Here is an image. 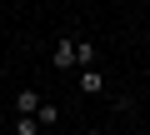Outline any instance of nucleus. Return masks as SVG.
<instances>
[{"label": "nucleus", "mask_w": 150, "mask_h": 135, "mask_svg": "<svg viewBox=\"0 0 150 135\" xmlns=\"http://www.w3.org/2000/svg\"><path fill=\"white\" fill-rule=\"evenodd\" d=\"M55 120H60V105L40 100V110H35V125H55Z\"/></svg>", "instance_id": "4"}, {"label": "nucleus", "mask_w": 150, "mask_h": 135, "mask_svg": "<svg viewBox=\"0 0 150 135\" xmlns=\"http://www.w3.org/2000/svg\"><path fill=\"white\" fill-rule=\"evenodd\" d=\"M35 110H40V95L35 90H20L15 95V115H35Z\"/></svg>", "instance_id": "2"}, {"label": "nucleus", "mask_w": 150, "mask_h": 135, "mask_svg": "<svg viewBox=\"0 0 150 135\" xmlns=\"http://www.w3.org/2000/svg\"><path fill=\"white\" fill-rule=\"evenodd\" d=\"M50 60H55V70H70V65H75V40H70V35H60Z\"/></svg>", "instance_id": "1"}, {"label": "nucleus", "mask_w": 150, "mask_h": 135, "mask_svg": "<svg viewBox=\"0 0 150 135\" xmlns=\"http://www.w3.org/2000/svg\"><path fill=\"white\" fill-rule=\"evenodd\" d=\"M80 90H85V95H100V90H105L100 70H80Z\"/></svg>", "instance_id": "3"}, {"label": "nucleus", "mask_w": 150, "mask_h": 135, "mask_svg": "<svg viewBox=\"0 0 150 135\" xmlns=\"http://www.w3.org/2000/svg\"><path fill=\"white\" fill-rule=\"evenodd\" d=\"M15 135H40V125H35V115H15Z\"/></svg>", "instance_id": "5"}, {"label": "nucleus", "mask_w": 150, "mask_h": 135, "mask_svg": "<svg viewBox=\"0 0 150 135\" xmlns=\"http://www.w3.org/2000/svg\"><path fill=\"white\" fill-rule=\"evenodd\" d=\"M90 60H95V45L80 40V45H75V65H90Z\"/></svg>", "instance_id": "6"}, {"label": "nucleus", "mask_w": 150, "mask_h": 135, "mask_svg": "<svg viewBox=\"0 0 150 135\" xmlns=\"http://www.w3.org/2000/svg\"><path fill=\"white\" fill-rule=\"evenodd\" d=\"M85 135H100V130H85Z\"/></svg>", "instance_id": "7"}]
</instances>
